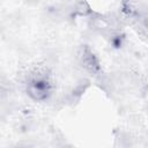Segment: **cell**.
<instances>
[{"label": "cell", "mask_w": 148, "mask_h": 148, "mask_svg": "<svg viewBox=\"0 0 148 148\" xmlns=\"http://www.w3.org/2000/svg\"><path fill=\"white\" fill-rule=\"evenodd\" d=\"M27 94L35 101H44L51 94V74L46 66L39 65L28 73Z\"/></svg>", "instance_id": "1"}, {"label": "cell", "mask_w": 148, "mask_h": 148, "mask_svg": "<svg viewBox=\"0 0 148 148\" xmlns=\"http://www.w3.org/2000/svg\"><path fill=\"white\" fill-rule=\"evenodd\" d=\"M77 60H79V64L82 66V68L86 72H88L90 74H98L101 66H99L97 57L95 56V53L92 52V50L89 46L83 45L80 47V50L77 52Z\"/></svg>", "instance_id": "2"}, {"label": "cell", "mask_w": 148, "mask_h": 148, "mask_svg": "<svg viewBox=\"0 0 148 148\" xmlns=\"http://www.w3.org/2000/svg\"><path fill=\"white\" fill-rule=\"evenodd\" d=\"M75 12L80 15H87L90 13V8L86 1H80L75 7Z\"/></svg>", "instance_id": "3"}]
</instances>
